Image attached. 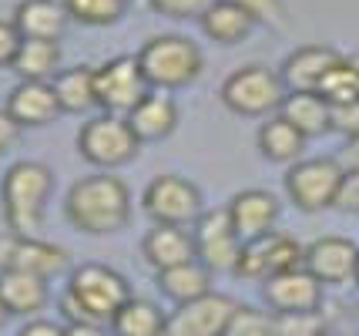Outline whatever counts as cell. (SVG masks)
Wrapping results in <instances>:
<instances>
[{"instance_id":"1","label":"cell","mask_w":359,"mask_h":336,"mask_svg":"<svg viewBox=\"0 0 359 336\" xmlns=\"http://www.w3.org/2000/svg\"><path fill=\"white\" fill-rule=\"evenodd\" d=\"M64 215L84 236H111L131 222V192L118 175H88L71 185Z\"/></svg>"},{"instance_id":"2","label":"cell","mask_w":359,"mask_h":336,"mask_svg":"<svg viewBox=\"0 0 359 336\" xmlns=\"http://www.w3.org/2000/svg\"><path fill=\"white\" fill-rule=\"evenodd\" d=\"M128 300H131V286L121 272L101 266V262H88V266H78L71 276L67 293L61 296V313L67 326L71 323H104L114 320Z\"/></svg>"},{"instance_id":"3","label":"cell","mask_w":359,"mask_h":336,"mask_svg":"<svg viewBox=\"0 0 359 336\" xmlns=\"http://www.w3.org/2000/svg\"><path fill=\"white\" fill-rule=\"evenodd\" d=\"M50 185H54L50 168L41 165V161H17V165L7 168L0 199H4V219H7V229H11V232H17V236H34V232L41 229Z\"/></svg>"},{"instance_id":"4","label":"cell","mask_w":359,"mask_h":336,"mask_svg":"<svg viewBox=\"0 0 359 336\" xmlns=\"http://www.w3.org/2000/svg\"><path fill=\"white\" fill-rule=\"evenodd\" d=\"M138 65L151 91H178L202 74V51L182 34H158L138 51Z\"/></svg>"},{"instance_id":"5","label":"cell","mask_w":359,"mask_h":336,"mask_svg":"<svg viewBox=\"0 0 359 336\" xmlns=\"http://www.w3.org/2000/svg\"><path fill=\"white\" fill-rule=\"evenodd\" d=\"M285 95L289 91H285L282 78L262 65H245L222 81L225 108L242 114V118H262L269 112H279Z\"/></svg>"},{"instance_id":"6","label":"cell","mask_w":359,"mask_h":336,"mask_svg":"<svg viewBox=\"0 0 359 336\" xmlns=\"http://www.w3.org/2000/svg\"><path fill=\"white\" fill-rule=\"evenodd\" d=\"M94 95L104 114H128L151 95V84L141 71L138 58H111L101 67H94Z\"/></svg>"},{"instance_id":"7","label":"cell","mask_w":359,"mask_h":336,"mask_svg":"<svg viewBox=\"0 0 359 336\" xmlns=\"http://www.w3.org/2000/svg\"><path fill=\"white\" fill-rule=\"evenodd\" d=\"M138 135L131 131L128 118L121 114H97L91 121H84L78 135L81 155L97 165V168H121L138 155Z\"/></svg>"},{"instance_id":"8","label":"cell","mask_w":359,"mask_h":336,"mask_svg":"<svg viewBox=\"0 0 359 336\" xmlns=\"http://www.w3.org/2000/svg\"><path fill=\"white\" fill-rule=\"evenodd\" d=\"M346 168L336 159H306L296 161L285 175V192L302 212H323L336 206Z\"/></svg>"},{"instance_id":"9","label":"cell","mask_w":359,"mask_h":336,"mask_svg":"<svg viewBox=\"0 0 359 336\" xmlns=\"http://www.w3.org/2000/svg\"><path fill=\"white\" fill-rule=\"evenodd\" d=\"M302 262H306V249L292 236H285V232H266V236H259V239L242 246L235 276L255 279V283H269L272 276L299 269Z\"/></svg>"},{"instance_id":"10","label":"cell","mask_w":359,"mask_h":336,"mask_svg":"<svg viewBox=\"0 0 359 336\" xmlns=\"http://www.w3.org/2000/svg\"><path fill=\"white\" fill-rule=\"evenodd\" d=\"M144 212L155 225H195L202 219V192L195 182L182 175H158L144 189Z\"/></svg>"},{"instance_id":"11","label":"cell","mask_w":359,"mask_h":336,"mask_svg":"<svg viewBox=\"0 0 359 336\" xmlns=\"http://www.w3.org/2000/svg\"><path fill=\"white\" fill-rule=\"evenodd\" d=\"M195 253L198 262L208 266L212 272H235L238 256H242V236L235 232L229 208H212L202 212V219L195 222Z\"/></svg>"},{"instance_id":"12","label":"cell","mask_w":359,"mask_h":336,"mask_svg":"<svg viewBox=\"0 0 359 336\" xmlns=\"http://www.w3.org/2000/svg\"><path fill=\"white\" fill-rule=\"evenodd\" d=\"M7 269L34 272L41 279H50V276L67 269V253L61 246H54V242L37 239V236L4 232L0 236V272Z\"/></svg>"},{"instance_id":"13","label":"cell","mask_w":359,"mask_h":336,"mask_svg":"<svg viewBox=\"0 0 359 336\" xmlns=\"http://www.w3.org/2000/svg\"><path fill=\"white\" fill-rule=\"evenodd\" d=\"M306 269L313 272L323 286H343L356 283L359 246L346 236H323L306 246Z\"/></svg>"},{"instance_id":"14","label":"cell","mask_w":359,"mask_h":336,"mask_svg":"<svg viewBox=\"0 0 359 336\" xmlns=\"http://www.w3.org/2000/svg\"><path fill=\"white\" fill-rule=\"evenodd\" d=\"M235 300L232 296H222V293H208L195 303L178 306L172 316H168V330L165 336H222L225 326L235 313Z\"/></svg>"},{"instance_id":"15","label":"cell","mask_w":359,"mask_h":336,"mask_svg":"<svg viewBox=\"0 0 359 336\" xmlns=\"http://www.w3.org/2000/svg\"><path fill=\"white\" fill-rule=\"evenodd\" d=\"M262 296L272 313H313L323 303V283L306 266H299L262 283Z\"/></svg>"},{"instance_id":"16","label":"cell","mask_w":359,"mask_h":336,"mask_svg":"<svg viewBox=\"0 0 359 336\" xmlns=\"http://www.w3.org/2000/svg\"><path fill=\"white\" fill-rule=\"evenodd\" d=\"M61 98L50 81H20L7 98V114L20 128H41L61 114Z\"/></svg>"},{"instance_id":"17","label":"cell","mask_w":359,"mask_h":336,"mask_svg":"<svg viewBox=\"0 0 359 336\" xmlns=\"http://www.w3.org/2000/svg\"><path fill=\"white\" fill-rule=\"evenodd\" d=\"M229 215H232V225L242 236V242H252L259 236H266V232H276L279 202L266 189H245L229 202Z\"/></svg>"},{"instance_id":"18","label":"cell","mask_w":359,"mask_h":336,"mask_svg":"<svg viewBox=\"0 0 359 336\" xmlns=\"http://www.w3.org/2000/svg\"><path fill=\"white\" fill-rule=\"evenodd\" d=\"M343 54H336L326 44H306L296 48L285 61H282L279 78L285 84V91H319V84L326 81L329 67L336 65Z\"/></svg>"},{"instance_id":"19","label":"cell","mask_w":359,"mask_h":336,"mask_svg":"<svg viewBox=\"0 0 359 336\" xmlns=\"http://www.w3.org/2000/svg\"><path fill=\"white\" fill-rule=\"evenodd\" d=\"M141 256H144V262L155 272L175 269V266H182V262L198 259V253H195V236H191L188 229H182V225H155V229H148V236L141 239Z\"/></svg>"},{"instance_id":"20","label":"cell","mask_w":359,"mask_h":336,"mask_svg":"<svg viewBox=\"0 0 359 336\" xmlns=\"http://www.w3.org/2000/svg\"><path fill=\"white\" fill-rule=\"evenodd\" d=\"M67 20L61 0H20L14 11L17 31L27 41H61Z\"/></svg>"},{"instance_id":"21","label":"cell","mask_w":359,"mask_h":336,"mask_svg":"<svg viewBox=\"0 0 359 336\" xmlns=\"http://www.w3.org/2000/svg\"><path fill=\"white\" fill-rule=\"evenodd\" d=\"M128 125L138 135V142H161V138H168L175 131V125H178V105H175L172 95L151 91L135 112L128 114Z\"/></svg>"},{"instance_id":"22","label":"cell","mask_w":359,"mask_h":336,"mask_svg":"<svg viewBox=\"0 0 359 336\" xmlns=\"http://www.w3.org/2000/svg\"><path fill=\"white\" fill-rule=\"evenodd\" d=\"M47 279L34 276V272H20V269H7L0 272V300L7 306L11 316H34L47 306Z\"/></svg>"},{"instance_id":"23","label":"cell","mask_w":359,"mask_h":336,"mask_svg":"<svg viewBox=\"0 0 359 336\" xmlns=\"http://www.w3.org/2000/svg\"><path fill=\"white\" fill-rule=\"evenodd\" d=\"M255 24H259L255 14H252L249 7H242L238 0H219V4L202 17V31L208 34L212 41H219V44H242Z\"/></svg>"},{"instance_id":"24","label":"cell","mask_w":359,"mask_h":336,"mask_svg":"<svg viewBox=\"0 0 359 336\" xmlns=\"http://www.w3.org/2000/svg\"><path fill=\"white\" fill-rule=\"evenodd\" d=\"M279 114L306 138H319L329 131V101L319 91H289Z\"/></svg>"},{"instance_id":"25","label":"cell","mask_w":359,"mask_h":336,"mask_svg":"<svg viewBox=\"0 0 359 336\" xmlns=\"http://www.w3.org/2000/svg\"><path fill=\"white\" fill-rule=\"evenodd\" d=\"M158 289L178 306L195 303V300H202V296L212 293V269L202 266L198 259L182 262V266H175V269L158 272Z\"/></svg>"},{"instance_id":"26","label":"cell","mask_w":359,"mask_h":336,"mask_svg":"<svg viewBox=\"0 0 359 336\" xmlns=\"http://www.w3.org/2000/svg\"><path fill=\"white\" fill-rule=\"evenodd\" d=\"M118 336H165L168 330V316L161 313V306H155L151 300H128L118 316L111 320Z\"/></svg>"},{"instance_id":"27","label":"cell","mask_w":359,"mask_h":336,"mask_svg":"<svg viewBox=\"0 0 359 336\" xmlns=\"http://www.w3.org/2000/svg\"><path fill=\"white\" fill-rule=\"evenodd\" d=\"M14 71L24 81H50L61 74V44L57 41H27L17 51Z\"/></svg>"},{"instance_id":"28","label":"cell","mask_w":359,"mask_h":336,"mask_svg":"<svg viewBox=\"0 0 359 336\" xmlns=\"http://www.w3.org/2000/svg\"><path fill=\"white\" fill-rule=\"evenodd\" d=\"M302 148H306V135L292 128L282 114H276L272 121H266V125L259 128V152H262L269 161H279V165L299 161Z\"/></svg>"},{"instance_id":"29","label":"cell","mask_w":359,"mask_h":336,"mask_svg":"<svg viewBox=\"0 0 359 336\" xmlns=\"http://www.w3.org/2000/svg\"><path fill=\"white\" fill-rule=\"evenodd\" d=\"M54 91L61 98V108L71 114H81L97 105V95H94V67L91 65H78L61 71L57 78L50 81Z\"/></svg>"},{"instance_id":"30","label":"cell","mask_w":359,"mask_h":336,"mask_svg":"<svg viewBox=\"0 0 359 336\" xmlns=\"http://www.w3.org/2000/svg\"><path fill=\"white\" fill-rule=\"evenodd\" d=\"M319 95L326 98L329 105H346V101H359V65L339 58L329 67L326 81L319 84Z\"/></svg>"},{"instance_id":"31","label":"cell","mask_w":359,"mask_h":336,"mask_svg":"<svg viewBox=\"0 0 359 336\" xmlns=\"http://www.w3.org/2000/svg\"><path fill=\"white\" fill-rule=\"evenodd\" d=\"M64 11L84 27H108L125 17L128 0H64Z\"/></svg>"},{"instance_id":"32","label":"cell","mask_w":359,"mask_h":336,"mask_svg":"<svg viewBox=\"0 0 359 336\" xmlns=\"http://www.w3.org/2000/svg\"><path fill=\"white\" fill-rule=\"evenodd\" d=\"M272 336H326L323 313H272Z\"/></svg>"},{"instance_id":"33","label":"cell","mask_w":359,"mask_h":336,"mask_svg":"<svg viewBox=\"0 0 359 336\" xmlns=\"http://www.w3.org/2000/svg\"><path fill=\"white\" fill-rule=\"evenodd\" d=\"M222 336H272V313L238 303Z\"/></svg>"},{"instance_id":"34","label":"cell","mask_w":359,"mask_h":336,"mask_svg":"<svg viewBox=\"0 0 359 336\" xmlns=\"http://www.w3.org/2000/svg\"><path fill=\"white\" fill-rule=\"evenodd\" d=\"M151 7H155L158 14L165 17H175V20H202L219 0H148Z\"/></svg>"},{"instance_id":"35","label":"cell","mask_w":359,"mask_h":336,"mask_svg":"<svg viewBox=\"0 0 359 336\" xmlns=\"http://www.w3.org/2000/svg\"><path fill=\"white\" fill-rule=\"evenodd\" d=\"M329 131H339L346 138H356L359 135V101L329 105Z\"/></svg>"},{"instance_id":"36","label":"cell","mask_w":359,"mask_h":336,"mask_svg":"<svg viewBox=\"0 0 359 336\" xmlns=\"http://www.w3.org/2000/svg\"><path fill=\"white\" fill-rule=\"evenodd\" d=\"M242 7H249L255 20H266L269 27H285V7L282 0H238Z\"/></svg>"},{"instance_id":"37","label":"cell","mask_w":359,"mask_h":336,"mask_svg":"<svg viewBox=\"0 0 359 336\" xmlns=\"http://www.w3.org/2000/svg\"><path fill=\"white\" fill-rule=\"evenodd\" d=\"M336 208L349 212V215H359V168H346L339 195H336Z\"/></svg>"},{"instance_id":"38","label":"cell","mask_w":359,"mask_h":336,"mask_svg":"<svg viewBox=\"0 0 359 336\" xmlns=\"http://www.w3.org/2000/svg\"><path fill=\"white\" fill-rule=\"evenodd\" d=\"M20 44H24V37H20L14 20H0V67H14Z\"/></svg>"},{"instance_id":"39","label":"cell","mask_w":359,"mask_h":336,"mask_svg":"<svg viewBox=\"0 0 359 336\" xmlns=\"http://www.w3.org/2000/svg\"><path fill=\"white\" fill-rule=\"evenodd\" d=\"M17 135H20V125H17L14 118L7 114V108H4V112H0V155H4L7 148H14Z\"/></svg>"},{"instance_id":"40","label":"cell","mask_w":359,"mask_h":336,"mask_svg":"<svg viewBox=\"0 0 359 336\" xmlns=\"http://www.w3.org/2000/svg\"><path fill=\"white\" fill-rule=\"evenodd\" d=\"M20 336H67V330L57 326L54 320H31L20 330Z\"/></svg>"},{"instance_id":"41","label":"cell","mask_w":359,"mask_h":336,"mask_svg":"<svg viewBox=\"0 0 359 336\" xmlns=\"http://www.w3.org/2000/svg\"><path fill=\"white\" fill-rule=\"evenodd\" d=\"M67 336H108V333L101 330V323H71Z\"/></svg>"},{"instance_id":"42","label":"cell","mask_w":359,"mask_h":336,"mask_svg":"<svg viewBox=\"0 0 359 336\" xmlns=\"http://www.w3.org/2000/svg\"><path fill=\"white\" fill-rule=\"evenodd\" d=\"M346 159H349V168H359V135L349 138V145H346Z\"/></svg>"},{"instance_id":"43","label":"cell","mask_w":359,"mask_h":336,"mask_svg":"<svg viewBox=\"0 0 359 336\" xmlns=\"http://www.w3.org/2000/svg\"><path fill=\"white\" fill-rule=\"evenodd\" d=\"M7 316H11V313H7V306H4V300H0V326L7 323Z\"/></svg>"},{"instance_id":"44","label":"cell","mask_w":359,"mask_h":336,"mask_svg":"<svg viewBox=\"0 0 359 336\" xmlns=\"http://www.w3.org/2000/svg\"><path fill=\"white\" fill-rule=\"evenodd\" d=\"M326 336H359V333H346V330H326Z\"/></svg>"},{"instance_id":"45","label":"cell","mask_w":359,"mask_h":336,"mask_svg":"<svg viewBox=\"0 0 359 336\" xmlns=\"http://www.w3.org/2000/svg\"><path fill=\"white\" fill-rule=\"evenodd\" d=\"M356 286H359V266H356Z\"/></svg>"},{"instance_id":"46","label":"cell","mask_w":359,"mask_h":336,"mask_svg":"<svg viewBox=\"0 0 359 336\" xmlns=\"http://www.w3.org/2000/svg\"><path fill=\"white\" fill-rule=\"evenodd\" d=\"M61 4H64V0H61Z\"/></svg>"}]
</instances>
